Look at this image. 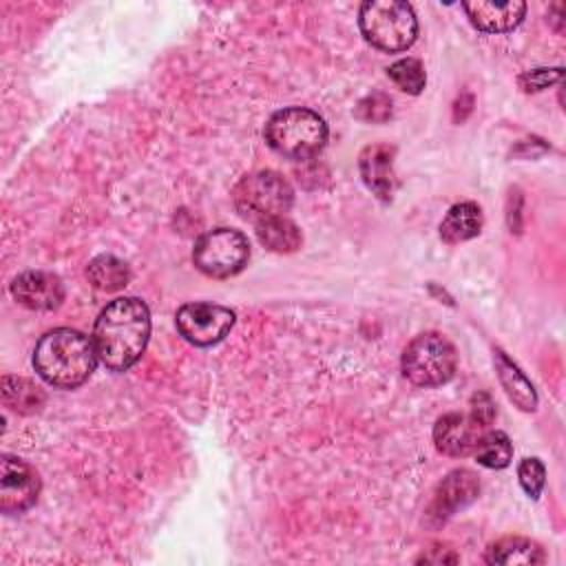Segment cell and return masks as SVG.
Masks as SVG:
<instances>
[{
  "instance_id": "cell-15",
  "label": "cell",
  "mask_w": 566,
  "mask_h": 566,
  "mask_svg": "<svg viewBox=\"0 0 566 566\" xmlns=\"http://www.w3.org/2000/svg\"><path fill=\"white\" fill-rule=\"evenodd\" d=\"M482 223H484V217L480 206L473 201H462L451 206L449 212L444 214L440 223V237L447 243H462L478 237L482 230Z\"/></svg>"
},
{
  "instance_id": "cell-24",
  "label": "cell",
  "mask_w": 566,
  "mask_h": 566,
  "mask_svg": "<svg viewBox=\"0 0 566 566\" xmlns=\"http://www.w3.org/2000/svg\"><path fill=\"white\" fill-rule=\"evenodd\" d=\"M356 115L365 122H385L391 117V99L382 93H371L358 104Z\"/></svg>"
},
{
  "instance_id": "cell-22",
  "label": "cell",
  "mask_w": 566,
  "mask_h": 566,
  "mask_svg": "<svg viewBox=\"0 0 566 566\" xmlns=\"http://www.w3.org/2000/svg\"><path fill=\"white\" fill-rule=\"evenodd\" d=\"M387 75L389 80L405 93H411V95H418L422 88H424V82H427V75H424V69L418 60L413 57H405V60H398L394 62L389 69H387Z\"/></svg>"
},
{
  "instance_id": "cell-17",
  "label": "cell",
  "mask_w": 566,
  "mask_h": 566,
  "mask_svg": "<svg viewBox=\"0 0 566 566\" xmlns=\"http://www.w3.org/2000/svg\"><path fill=\"white\" fill-rule=\"evenodd\" d=\"M544 559V551L537 542L517 535L502 537L486 548L489 564H542Z\"/></svg>"
},
{
  "instance_id": "cell-20",
  "label": "cell",
  "mask_w": 566,
  "mask_h": 566,
  "mask_svg": "<svg viewBox=\"0 0 566 566\" xmlns=\"http://www.w3.org/2000/svg\"><path fill=\"white\" fill-rule=\"evenodd\" d=\"M475 460L486 469H504L513 458V444L504 431H484L473 449Z\"/></svg>"
},
{
  "instance_id": "cell-13",
  "label": "cell",
  "mask_w": 566,
  "mask_h": 566,
  "mask_svg": "<svg viewBox=\"0 0 566 566\" xmlns=\"http://www.w3.org/2000/svg\"><path fill=\"white\" fill-rule=\"evenodd\" d=\"M360 175L365 186L380 199H391L396 190L394 175V148L387 144L367 146L358 157Z\"/></svg>"
},
{
  "instance_id": "cell-3",
  "label": "cell",
  "mask_w": 566,
  "mask_h": 566,
  "mask_svg": "<svg viewBox=\"0 0 566 566\" xmlns=\"http://www.w3.org/2000/svg\"><path fill=\"white\" fill-rule=\"evenodd\" d=\"M265 142L287 159H310L327 142V124L310 108H283L268 119Z\"/></svg>"
},
{
  "instance_id": "cell-14",
  "label": "cell",
  "mask_w": 566,
  "mask_h": 566,
  "mask_svg": "<svg viewBox=\"0 0 566 566\" xmlns=\"http://www.w3.org/2000/svg\"><path fill=\"white\" fill-rule=\"evenodd\" d=\"M471 24L478 31L484 33H504L515 29L524 13L526 4L524 2H484V0H473L462 4Z\"/></svg>"
},
{
  "instance_id": "cell-18",
  "label": "cell",
  "mask_w": 566,
  "mask_h": 566,
  "mask_svg": "<svg viewBox=\"0 0 566 566\" xmlns=\"http://www.w3.org/2000/svg\"><path fill=\"white\" fill-rule=\"evenodd\" d=\"M256 226V237L259 241L272 250V252H279V254H287V252H294L301 248L303 243V237H301V230L294 221H290L287 217H272V219H263Z\"/></svg>"
},
{
  "instance_id": "cell-4",
  "label": "cell",
  "mask_w": 566,
  "mask_h": 566,
  "mask_svg": "<svg viewBox=\"0 0 566 566\" xmlns=\"http://www.w3.org/2000/svg\"><path fill=\"white\" fill-rule=\"evenodd\" d=\"M358 24L365 40L385 53L407 51L418 35V20L411 4L398 0L363 2Z\"/></svg>"
},
{
  "instance_id": "cell-23",
  "label": "cell",
  "mask_w": 566,
  "mask_h": 566,
  "mask_svg": "<svg viewBox=\"0 0 566 566\" xmlns=\"http://www.w3.org/2000/svg\"><path fill=\"white\" fill-rule=\"evenodd\" d=\"M517 478L528 497H533V500L539 497L544 482H546V471L537 458H524L517 467Z\"/></svg>"
},
{
  "instance_id": "cell-21",
  "label": "cell",
  "mask_w": 566,
  "mask_h": 566,
  "mask_svg": "<svg viewBox=\"0 0 566 566\" xmlns=\"http://www.w3.org/2000/svg\"><path fill=\"white\" fill-rule=\"evenodd\" d=\"M2 398H4L7 407H11L20 413H33L44 402V394L40 391L38 385H33L24 378H13V376H4Z\"/></svg>"
},
{
  "instance_id": "cell-12",
  "label": "cell",
  "mask_w": 566,
  "mask_h": 566,
  "mask_svg": "<svg viewBox=\"0 0 566 566\" xmlns=\"http://www.w3.org/2000/svg\"><path fill=\"white\" fill-rule=\"evenodd\" d=\"M478 493H480V480L475 478V473L467 469H455L438 484L429 513L436 515L438 520H447L458 509H464L467 504H471L478 497Z\"/></svg>"
},
{
  "instance_id": "cell-27",
  "label": "cell",
  "mask_w": 566,
  "mask_h": 566,
  "mask_svg": "<svg viewBox=\"0 0 566 566\" xmlns=\"http://www.w3.org/2000/svg\"><path fill=\"white\" fill-rule=\"evenodd\" d=\"M420 562H427V564H449V562H458V555L451 548H442V553L436 551V548H429L427 553H422Z\"/></svg>"
},
{
  "instance_id": "cell-19",
  "label": "cell",
  "mask_w": 566,
  "mask_h": 566,
  "mask_svg": "<svg viewBox=\"0 0 566 566\" xmlns=\"http://www.w3.org/2000/svg\"><path fill=\"white\" fill-rule=\"evenodd\" d=\"M86 276H88V283L97 290L117 292L128 285L130 270L122 259H117L113 254H99L88 263Z\"/></svg>"
},
{
  "instance_id": "cell-16",
  "label": "cell",
  "mask_w": 566,
  "mask_h": 566,
  "mask_svg": "<svg viewBox=\"0 0 566 566\" xmlns=\"http://www.w3.org/2000/svg\"><path fill=\"white\" fill-rule=\"evenodd\" d=\"M495 369L500 376V382L506 391V396L522 409V411H533L537 407V396L531 385V380L520 371V367L504 354L495 352Z\"/></svg>"
},
{
  "instance_id": "cell-9",
  "label": "cell",
  "mask_w": 566,
  "mask_h": 566,
  "mask_svg": "<svg viewBox=\"0 0 566 566\" xmlns=\"http://www.w3.org/2000/svg\"><path fill=\"white\" fill-rule=\"evenodd\" d=\"M40 493V478L31 464L20 458L2 455L0 478V509L7 515L31 509Z\"/></svg>"
},
{
  "instance_id": "cell-7",
  "label": "cell",
  "mask_w": 566,
  "mask_h": 566,
  "mask_svg": "<svg viewBox=\"0 0 566 566\" xmlns=\"http://www.w3.org/2000/svg\"><path fill=\"white\" fill-rule=\"evenodd\" d=\"M250 259L248 237L234 228H214L201 234L192 250V261L199 272L212 279L239 274Z\"/></svg>"
},
{
  "instance_id": "cell-11",
  "label": "cell",
  "mask_w": 566,
  "mask_h": 566,
  "mask_svg": "<svg viewBox=\"0 0 566 566\" xmlns=\"http://www.w3.org/2000/svg\"><path fill=\"white\" fill-rule=\"evenodd\" d=\"M484 427L478 424L471 416L462 413H447L438 418L433 427V442L436 449L451 458H462L473 453Z\"/></svg>"
},
{
  "instance_id": "cell-26",
  "label": "cell",
  "mask_w": 566,
  "mask_h": 566,
  "mask_svg": "<svg viewBox=\"0 0 566 566\" xmlns=\"http://www.w3.org/2000/svg\"><path fill=\"white\" fill-rule=\"evenodd\" d=\"M478 424H482L484 429L493 422V418H495V405H493V400H491V396L489 394H484V391H480V394H473V398H471V413H469Z\"/></svg>"
},
{
  "instance_id": "cell-1",
  "label": "cell",
  "mask_w": 566,
  "mask_h": 566,
  "mask_svg": "<svg viewBox=\"0 0 566 566\" xmlns=\"http://www.w3.org/2000/svg\"><path fill=\"white\" fill-rule=\"evenodd\" d=\"M150 336V312L137 296L111 301L93 327L97 358L111 371H126L146 349Z\"/></svg>"
},
{
  "instance_id": "cell-25",
  "label": "cell",
  "mask_w": 566,
  "mask_h": 566,
  "mask_svg": "<svg viewBox=\"0 0 566 566\" xmlns=\"http://www.w3.org/2000/svg\"><path fill=\"white\" fill-rule=\"evenodd\" d=\"M562 77V69H535L520 77L524 91H542Z\"/></svg>"
},
{
  "instance_id": "cell-2",
  "label": "cell",
  "mask_w": 566,
  "mask_h": 566,
  "mask_svg": "<svg viewBox=\"0 0 566 566\" xmlns=\"http://www.w3.org/2000/svg\"><path fill=\"white\" fill-rule=\"evenodd\" d=\"M97 360L93 338L71 327L46 332L33 349L35 371L57 389L80 387L93 374Z\"/></svg>"
},
{
  "instance_id": "cell-5",
  "label": "cell",
  "mask_w": 566,
  "mask_h": 566,
  "mask_svg": "<svg viewBox=\"0 0 566 566\" xmlns=\"http://www.w3.org/2000/svg\"><path fill=\"white\" fill-rule=\"evenodd\" d=\"M458 369L455 347L438 332L418 334L402 352V374L418 387H438Z\"/></svg>"
},
{
  "instance_id": "cell-8",
  "label": "cell",
  "mask_w": 566,
  "mask_h": 566,
  "mask_svg": "<svg viewBox=\"0 0 566 566\" xmlns=\"http://www.w3.org/2000/svg\"><path fill=\"white\" fill-rule=\"evenodd\" d=\"M179 334L197 347H208L226 338L234 325V312L214 303H186L175 316Z\"/></svg>"
},
{
  "instance_id": "cell-6",
  "label": "cell",
  "mask_w": 566,
  "mask_h": 566,
  "mask_svg": "<svg viewBox=\"0 0 566 566\" xmlns=\"http://www.w3.org/2000/svg\"><path fill=\"white\" fill-rule=\"evenodd\" d=\"M234 206L243 219L254 223L272 217H285L294 203V190L285 177L274 170L245 175L232 190Z\"/></svg>"
},
{
  "instance_id": "cell-10",
  "label": "cell",
  "mask_w": 566,
  "mask_h": 566,
  "mask_svg": "<svg viewBox=\"0 0 566 566\" xmlns=\"http://www.w3.org/2000/svg\"><path fill=\"white\" fill-rule=\"evenodd\" d=\"M11 296L27 310L49 312L64 298V285L60 276L42 270H29L11 281Z\"/></svg>"
}]
</instances>
